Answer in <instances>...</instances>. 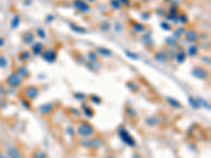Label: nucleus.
Returning <instances> with one entry per match:
<instances>
[{
	"instance_id": "nucleus-1",
	"label": "nucleus",
	"mask_w": 211,
	"mask_h": 158,
	"mask_svg": "<svg viewBox=\"0 0 211 158\" xmlns=\"http://www.w3.org/2000/svg\"><path fill=\"white\" fill-rule=\"evenodd\" d=\"M78 134L83 137H89V136H92L94 134V129L92 127L91 125L89 123H81L79 127H78V130H77Z\"/></svg>"
},
{
	"instance_id": "nucleus-2",
	"label": "nucleus",
	"mask_w": 211,
	"mask_h": 158,
	"mask_svg": "<svg viewBox=\"0 0 211 158\" xmlns=\"http://www.w3.org/2000/svg\"><path fill=\"white\" fill-rule=\"evenodd\" d=\"M119 136H120V138H122V140L125 142L126 144H128V145H130V147L135 145V140H134L133 137H132V136H131L130 134L126 131V129H120L119 130Z\"/></svg>"
},
{
	"instance_id": "nucleus-3",
	"label": "nucleus",
	"mask_w": 211,
	"mask_h": 158,
	"mask_svg": "<svg viewBox=\"0 0 211 158\" xmlns=\"http://www.w3.org/2000/svg\"><path fill=\"white\" fill-rule=\"evenodd\" d=\"M39 91L36 86H28L25 90V95L29 99H35L38 96Z\"/></svg>"
},
{
	"instance_id": "nucleus-4",
	"label": "nucleus",
	"mask_w": 211,
	"mask_h": 158,
	"mask_svg": "<svg viewBox=\"0 0 211 158\" xmlns=\"http://www.w3.org/2000/svg\"><path fill=\"white\" fill-rule=\"evenodd\" d=\"M74 6H75L77 10H79L80 12H87L90 10V6H88L85 1H82V0H75V1H74Z\"/></svg>"
},
{
	"instance_id": "nucleus-5",
	"label": "nucleus",
	"mask_w": 211,
	"mask_h": 158,
	"mask_svg": "<svg viewBox=\"0 0 211 158\" xmlns=\"http://www.w3.org/2000/svg\"><path fill=\"white\" fill-rule=\"evenodd\" d=\"M192 74H193L195 77L200 78V79H204V78H206V76H207V72H206L203 68H195V69H193Z\"/></svg>"
},
{
	"instance_id": "nucleus-6",
	"label": "nucleus",
	"mask_w": 211,
	"mask_h": 158,
	"mask_svg": "<svg viewBox=\"0 0 211 158\" xmlns=\"http://www.w3.org/2000/svg\"><path fill=\"white\" fill-rule=\"evenodd\" d=\"M43 59L47 60L48 62H53V61L56 59V53L52 50L47 51V52L43 54Z\"/></svg>"
},
{
	"instance_id": "nucleus-7",
	"label": "nucleus",
	"mask_w": 211,
	"mask_h": 158,
	"mask_svg": "<svg viewBox=\"0 0 211 158\" xmlns=\"http://www.w3.org/2000/svg\"><path fill=\"white\" fill-rule=\"evenodd\" d=\"M8 156L11 158H22V155L19 151L17 150L16 148L12 147L10 150H8Z\"/></svg>"
},
{
	"instance_id": "nucleus-8",
	"label": "nucleus",
	"mask_w": 211,
	"mask_h": 158,
	"mask_svg": "<svg viewBox=\"0 0 211 158\" xmlns=\"http://www.w3.org/2000/svg\"><path fill=\"white\" fill-rule=\"evenodd\" d=\"M186 39L188 40V41H190V42L195 41V40L197 39L196 32H195V31H193V30L188 31V32H187V34H186Z\"/></svg>"
},
{
	"instance_id": "nucleus-9",
	"label": "nucleus",
	"mask_w": 211,
	"mask_h": 158,
	"mask_svg": "<svg viewBox=\"0 0 211 158\" xmlns=\"http://www.w3.org/2000/svg\"><path fill=\"white\" fill-rule=\"evenodd\" d=\"M53 110V105L51 103H45V104H42L39 109V111L41 114H49L50 112H52Z\"/></svg>"
},
{
	"instance_id": "nucleus-10",
	"label": "nucleus",
	"mask_w": 211,
	"mask_h": 158,
	"mask_svg": "<svg viewBox=\"0 0 211 158\" xmlns=\"http://www.w3.org/2000/svg\"><path fill=\"white\" fill-rule=\"evenodd\" d=\"M33 52L35 55H38L42 52V45L41 43H36L33 45Z\"/></svg>"
},
{
	"instance_id": "nucleus-11",
	"label": "nucleus",
	"mask_w": 211,
	"mask_h": 158,
	"mask_svg": "<svg viewBox=\"0 0 211 158\" xmlns=\"http://www.w3.org/2000/svg\"><path fill=\"white\" fill-rule=\"evenodd\" d=\"M97 51L103 56H111V51L107 50V49H103V47H98Z\"/></svg>"
},
{
	"instance_id": "nucleus-12",
	"label": "nucleus",
	"mask_w": 211,
	"mask_h": 158,
	"mask_svg": "<svg viewBox=\"0 0 211 158\" xmlns=\"http://www.w3.org/2000/svg\"><path fill=\"white\" fill-rule=\"evenodd\" d=\"M188 53H189V55H190V56H195V55H196V53H197V47H196V45H191V47H189Z\"/></svg>"
},
{
	"instance_id": "nucleus-13",
	"label": "nucleus",
	"mask_w": 211,
	"mask_h": 158,
	"mask_svg": "<svg viewBox=\"0 0 211 158\" xmlns=\"http://www.w3.org/2000/svg\"><path fill=\"white\" fill-rule=\"evenodd\" d=\"M185 58H186V56H185V54H184L183 52H180L177 55H176V60H177L180 63H182V62L185 60Z\"/></svg>"
},
{
	"instance_id": "nucleus-14",
	"label": "nucleus",
	"mask_w": 211,
	"mask_h": 158,
	"mask_svg": "<svg viewBox=\"0 0 211 158\" xmlns=\"http://www.w3.org/2000/svg\"><path fill=\"white\" fill-rule=\"evenodd\" d=\"M34 158H47L45 152H41V151H37L35 154H34Z\"/></svg>"
},
{
	"instance_id": "nucleus-15",
	"label": "nucleus",
	"mask_w": 211,
	"mask_h": 158,
	"mask_svg": "<svg viewBox=\"0 0 211 158\" xmlns=\"http://www.w3.org/2000/svg\"><path fill=\"white\" fill-rule=\"evenodd\" d=\"M155 59H156V60L159 61V62H164V61L166 60V56H165V54H161V53H158L157 55L155 56Z\"/></svg>"
},
{
	"instance_id": "nucleus-16",
	"label": "nucleus",
	"mask_w": 211,
	"mask_h": 158,
	"mask_svg": "<svg viewBox=\"0 0 211 158\" xmlns=\"http://www.w3.org/2000/svg\"><path fill=\"white\" fill-rule=\"evenodd\" d=\"M168 101H169V102L171 103V105H172V106H174V108H181V104H180L177 101L173 100L172 98H168Z\"/></svg>"
},
{
	"instance_id": "nucleus-17",
	"label": "nucleus",
	"mask_w": 211,
	"mask_h": 158,
	"mask_svg": "<svg viewBox=\"0 0 211 158\" xmlns=\"http://www.w3.org/2000/svg\"><path fill=\"white\" fill-rule=\"evenodd\" d=\"M71 28L74 31H76V32H79V33H80V32L81 33H85V32H86L85 30H82V28H78V26H75L74 24H71Z\"/></svg>"
},
{
	"instance_id": "nucleus-18",
	"label": "nucleus",
	"mask_w": 211,
	"mask_h": 158,
	"mask_svg": "<svg viewBox=\"0 0 211 158\" xmlns=\"http://www.w3.org/2000/svg\"><path fill=\"white\" fill-rule=\"evenodd\" d=\"M37 34L40 36V38H45V31L42 30V29H38V30H37Z\"/></svg>"
},
{
	"instance_id": "nucleus-19",
	"label": "nucleus",
	"mask_w": 211,
	"mask_h": 158,
	"mask_svg": "<svg viewBox=\"0 0 211 158\" xmlns=\"http://www.w3.org/2000/svg\"><path fill=\"white\" fill-rule=\"evenodd\" d=\"M126 53H127V55H128L129 57H132L133 59H137V58H138V56L133 55V53H130V52H126Z\"/></svg>"
},
{
	"instance_id": "nucleus-20",
	"label": "nucleus",
	"mask_w": 211,
	"mask_h": 158,
	"mask_svg": "<svg viewBox=\"0 0 211 158\" xmlns=\"http://www.w3.org/2000/svg\"><path fill=\"white\" fill-rule=\"evenodd\" d=\"M135 28H136V31H143L144 30V26H143L142 24H138V23L135 24Z\"/></svg>"
},
{
	"instance_id": "nucleus-21",
	"label": "nucleus",
	"mask_w": 211,
	"mask_h": 158,
	"mask_svg": "<svg viewBox=\"0 0 211 158\" xmlns=\"http://www.w3.org/2000/svg\"><path fill=\"white\" fill-rule=\"evenodd\" d=\"M112 6H113L115 8H118L120 6V4H118V2H117V1H112Z\"/></svg>"
},
{
	"instance_id": "nucleus-22",
	"label": "nucleus",
	"mask_w": 211,
	"mask_h": 158,
	"mask_svg": "<svg viewBox=\"0 0 211 158\" xmlns=\"http://www.w3.org/2000/svg\"><path fill=\"white\" fill-rule=\"evenodd\" d=\"M161 26H163V28H166V30H170L169 25H168V24H165V23H161Z\"/></svg>"
},
{
	"instance_id": "nucleus-23",
	"label": "nucleus",
	"mask_w": 211,
	"mask_h": 158,
	"mask_svg": "<svg viewBox=\"0 0 211 158\" xmlns=\"http://www.w3.org/2000/svg\"><path fill=\"white\" fill-rule=\"evenodd\" d=\"M120 1H122V2H125L126 4H128V2H129L128 0H120Z\"/></svg>"
},
{
	"instance_id": "nucleus-24",
	"label": "nucleus",
	"mask_w": 211,
	"mask_h": 158,
	"mask_svg": "<svg viewBox=\"0 0 211 158\" xmlns=\"http://www.w3.org/2000/svg\"><path fill=\"white\" fill-rule=\"evenodd\" d=\"M107 158H114L113 156H109V157H107Z\"/></svg>"
},
{
	"instance_id": "nucleus-25",
	"label": "nucleus",
	"mask_w": 211,
	"mask_h": 158,
	"mask_svg": "<svg viewBox=\"0 0 211 158\" xmlns=\"http://www.w3.org/2000/svg\"><path fill=\"white\" fill-rule=\"evenodd\" d=\"M89 1H93V0H89Z\"/></svg>"
}]
</instances>
